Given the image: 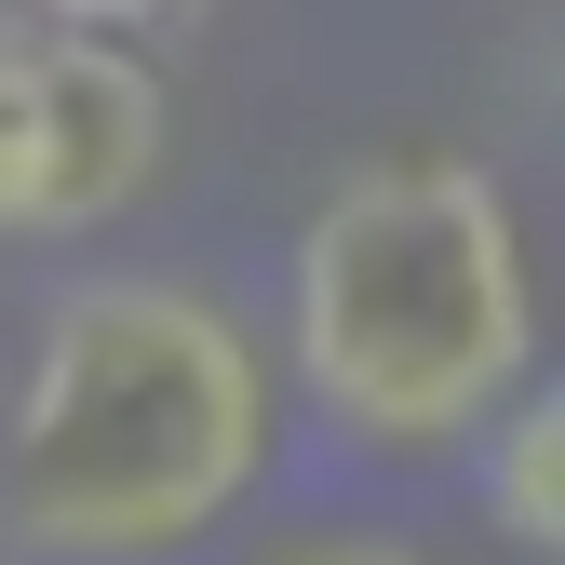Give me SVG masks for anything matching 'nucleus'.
<instances>
[{
    "label": "nucleus",
    "mask_w": 565,
    "mask_h": 565,
    "mask_svg": "<svg viewBox=\"0 0 565 565\" xmlns=\"http://www.w3.org/2000/svg\"><path fill=\"white\" fill-rule=\"evenodd\" d=\"M282 565H431V552H391V539H310V552H282Z\"/></svg>",
    "instance_id": "423d86ee"
},
{
    "label": "nucleus",
    "mask_w": 565,
    "mask_h": 565,
    "mask_svg": "<svg viewBox=\"0 0 565 565\" xmlns=\"http://www.w3.org/2000/svg\"><path fill=\"white\" fill-rule=\"evenodd\" d=\"M269 350L189 297V282H82L54 297L14 431H0V512L28 552L149 565L189 552L269 471Z\"/></svg>",
    "instance_id": "f257e3e1"
},
{
    "label": "nucleus",
    "mask_w": 565,
    "mask_h": 565,
    "mask_svg": "<svg viewBox=\"0 0 565 565\" xmlns=\"http://www.w3.org/2000/svg\"><path fill=\"white\" fill-rule=\"evenodd\" d=\"M539 364L525 230L484 162L391 149L297 230V377L350 445H471Z\"/></svg>",
    "instance_id": "f03ea898"
},
{
    "label": "nucleus",
    "mask_w": 565,
    "mask_h": 565,
    "mask_svg": "<svg viewBox=\"0 0 565 565\" xmlns=\"http://www.w3.org/2000/svg\"><path fill=\"white\" fill-rule=\"evenodd\" d=\"M162 175V82L108 28H0V243H67Z\"/></svg>",
    "instance_id": "7ed1b4c3"
},
{
    "label": "nucleus",
    "mask_w": 565,
    "mask_h": 565,
    "mask_svg": "<svg viewBox=\"0 0 565 565\" xmlns=\"http://www.w3.org/2000/svg\"><path fill=\"white\" fill-rule=\"evenodd\" d=\"M54 28H108V41H149V28H175L189 0H41Z\"/></svg>",
    "instance_id": "39448f33"
},
{
    "label": "nucleus",
    "mask_w": 565,
    "mask_h": 565,
    "mask_svg": "<svg viewBox=\"0 0 565 565\" xmlns=\"http://www.w3.org/2000/svg\"><path fill=\"white\" fill-rule=\"evenodd\" d=\"M484 431H499V458H484V512H499V539L552 552V539H565V404H552V391H539V404L512 391Z\"/></svg>",
    "instance_id": "20e7f679"
}]
</instances>
